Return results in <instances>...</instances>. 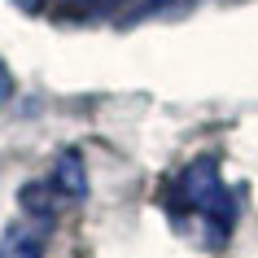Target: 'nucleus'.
<instances>
[{
  "mask_svg": "<svg viewBox=\"0 0 258 258\" xmlns=\"http://www.w3.org/2000/svg\"><path fill=\"white\" fill-rule=\"evenodd\" d=\"M166 210L175 223H197L206 245H223L236 228V192L223 184L215 158H197L171 179L166 188Z\"/></svg>",
  "mask_w": 258,
  "mask_h": 258,
  "instance_id": "f257e3e1",
  "label": "nucleus"
},
{
  "mask_svg": "<svg viewBox=\"0 0 258 258\" xmlns=\"http://www.w3.org/2000/svg\"><path fill=\"white\" fill-rule=\"evenodd\" d=\"M48 228L53 223L31 219V215L9 223L5 236H0V258H44V249H48Z\"/></svg>",
  "mask_w": 258,
  "mask_h": 258,
  "instance_id": "f03ea898",
  "label": "nucleus"
},
{
  "mask_svg": "<svg viewBox=\"0 0 258 258\" xmlns=\"http://www.w3.org/2000/svg\"><path fill=\"white\" fill-rule=\"evenodd\" d=\"M48 184H53L61 197H70V202H83V197H88V171H83V158L75 149H66L61 158H57Z\"/></svg>",
  "mask_w": 258,
  "mask_h": 258,
  "instance_id": "7ed1b4c3",
  "label": "nucleus"
},
{
  "mask_svg": "<svg viewBox=\"0 0 258 258\" xmlns=\"http://www.w3.org/2000/svg\"><path fill=\"white\" fill-rule=\"evenodd\" d=\"M9 96H14V79H9V70L0 66V105H5Z\"/></svg>",
  "mask_w": 258,
  "mask_h": 258,
  "instance_id": "20e7f679",
  "label": "nucleus"
},
{
  "mask_svg": "<svg viewBox=\"0 0 258 258\" xmlns=\"http://www.w3.org/2000/svg\"><path fill=\"white\" fill-rule=\"evenodd\" d=\"M14 5L22 9V14H40V9H44V0H14Z\"/></svg>",
  "mask_w": 258,
  "mask_h": 258,
  "instance_id": "39448f33",
  "label": "nucleus"
},
{
  "mask_svg": "<svg viewBox=\"0 0 258 258\" xmlns=\"http://www.w3.org/2000/svg\"><path fill=\"white\" fill-rule=\"evenodd\" d=\"M70 5H79V9H96V5H114V0H70Z\"/></svg>",
  "mask_w": 258,
  "mask_h": 258,
  "instance_id": "423d86ee",
  "label": "nucleus"
}]
</instances>
